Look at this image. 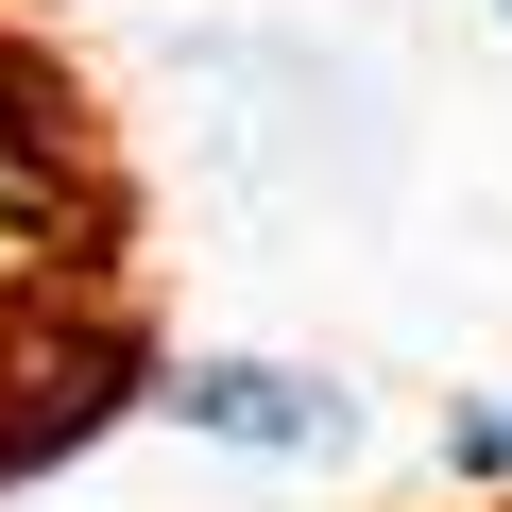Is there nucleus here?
<instances>
[{
	"instance_id": "2",
	"label": "nucleus",
	"mask_w": 512,
	"mask_h": 512,
	"mask_svg": "<svg viewBox=\"0 0 512 512\" xmlns=\"http://www.w3.org/2000/svg\"><path fill=\"white\" fill-rule=\"evenodd\" d=\"M444 461L461 478H512V410H444Z\"/></svg>"
},
{
	"instance_id": "1",
	"label": "nucleus",
	"mask_w": 512,
	"mask_h": 512,
	"mask_svg": "<svg viewBox=\"0 0 512 512\" xmlns=\"http://www.w3.org/2000/svg\"><path fill=\"white\" fill-rule=\"evenodd\" d=\"M171 410L205 427V444H256V461H308V444H342L359 410L325 393V376H291V359H188L171 376Z\"/></svg>"
}]
</instances>
